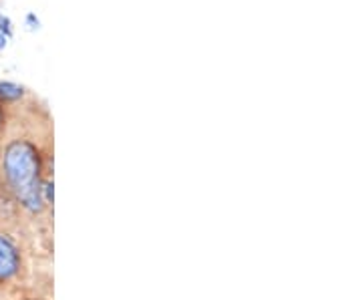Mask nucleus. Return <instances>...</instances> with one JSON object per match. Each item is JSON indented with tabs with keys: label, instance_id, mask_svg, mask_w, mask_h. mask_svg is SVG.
<instances>
[{
	"label": "nucleus",
	"instance_id": "nucleus-1",
	"mask_svg": "<svg viewBox=\"0 0 363 300\" xmlns=\"http://www.w3.org/2000/svg\"><path fill=\"white\" fill-rule=\"evenodd\" d=\"M2 171L18 204L28 212L45 208L43 200V163L39 149L26 139H14L4 147Z\"/></svg>",
	"mask_w": 363,
	"mask_h": 300
},
{
	"label": "nucleus",
	"instance_id": "nucleus-2",
	"mask_svg": "<svg viewBox=\"0 0 363 300\" xmlns=\"http://www.w3.org/2000/svg\"><path fill=\"white\" fill-rule=\"evenodd\" d=\"M21 270V254L11 238L0 234V282H9Z\"/></svg>",
	"mask_w": 363,
	"mask_h": 300
},
{
	"label": "nucleus",
	"instance_id": "nucleus-3",
	"mask_svg": "<svg viewBox=\"0 0 363 300\" xmlns=\"http://www.w3.org/2000/svg\"><path fill=\"white\" fill-rule=\"evenodd\" d=\"M23 97H25V87L11 81H0V103H14Z\"/></svg>",
	"mask_w": 363,
	"mask_h": 300
},
{
	"label": "nucleus",
	"instance_id": "nucleus-4",
	"mask_svg": "<svg viewBox=\"0 0 363 300\" xmlns=\"http://www.w3.org/2000/svg\"><path fill=\"white\" fill-rule=\"evenodd\" d=\"M0 33H2L6 39L13 37V23H11L9 16H2V14H0Z\"/></svg>",
	"mask_w": 363,
	"mask_h": 300
},
{
	"label": "nucleus",
	"instance_id": "nucleus-5",
	"mask_svg": "<svg viewBox=\"0 0 363 300\" xmlns=\"http://www.w3.org/2000/svg\"><path fill=\"white\" fill-rule=\"evenodd\" d=\"M26 25H28V28H30V30H35V28H39V18H37V16H35V14L33 13H28L26 14Z\"/></svg>",
	"mask_w": 363,
	"mask_h": 300
},
{
	"label": "nucleus",
	"instance_id": "nucleus-6",
	"mask_svg": "<svg viewBox=\"0 0 363 300\" xmlns=\"http://www.w3.org/2000/svg\"><path fill=\"white\" fill-rule=\"evenodd\" d=\"M6 42H9V39H6V37H4V35L0 33V51H2L4 47H6Z\"/></svg>",
	"mask_w": 363,
	"mask_h": 300
},
{
	"label": "nucleus",
	"instance_id": "nucleus-7",
	"mask_svg": "<svg viewBox=\"0 0 363 300\" xmlns=\"http://www.w3.org/2000/svg\"><path fill=\"white\" fill-rule=\"evenodd\" d=\"M2 123H4V111H2V107H0V127H2Z\"/></svg>",
	"mask_w": 363,
	"mask_h": 300
}]
</instances>
